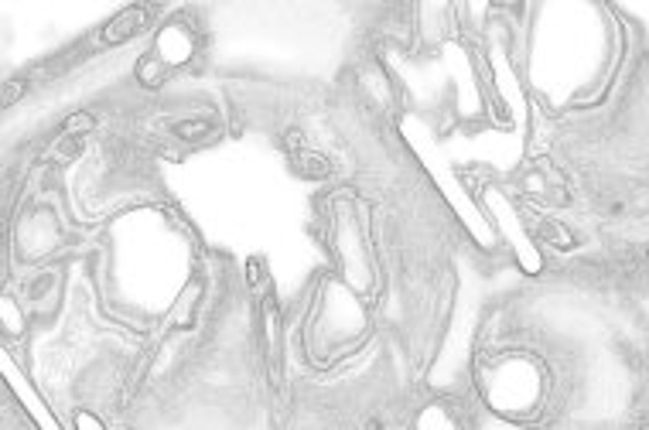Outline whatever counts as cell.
Instances as JSON below:
<instances>
[{"instance_id":"6da1fadb","label":"cell","mask_w":649,"mask_h":430,"mask_svg":"<svg viewBox=\"0 0 649 430\" xmlns=\"http://www.w3.org/2000/svg\"><path fill=\"white\" fill-rule=\"evenodd\" d=\"M192 35L185 31L182 24H168L161 35H158V48H154V55L168 65V68H175V65H182L188 55H192Z\"/></svg>"},{"instance_id":"7a4b0ae2","label":"cell","mask_w":649,"mask_h":430,"mask_svg":"<svg viewBox=\"0 0 649 430\" xmlns=\"http://www.w3.org/2000/svg\"><path fill=\"white\" fill-rule=\"evenodd\" d=\"M147 18H151V7H127V11H120L117 18L103 28L100 41L103 44H117V41L130 38V35H137L144 24H147Z\"/></svg>"},{"instance_id":"3957f363","label":"cell","mask_w":649,"mask_h":430,"mask_svg":"<svg viewBox=\"0 0 649 430\" xmlns=\"http://www.w3.org/2000/svg\"><path fill=\"white\" fill-rule=\"evenodd\" d=\"M7 379H11V386L18 389V396H21V400L28 403V410H31V417L38 420V427H41V430H59V424H55V417H52L48 410L41 407V403H38V396H35V393L28 389V383H24V379H18V376L11 372V362H7Z\"/></svg>"},{"instance_id":"277c9868","label":"cell","mask_w":649,"mask_h":430,"mask_svg":"<svg viewBox=\"0 0 649 430\" xmlns=\"http://www.w3.org/2000/svg\"><path fill=\"white\" fill-rule=\"evenodd\" d=\"M164 76H168V65H164L158 55H147V59L137 65V79H141L144 85H158Z\"/></svg>"},{"instance_id":"5b68a950","label":"cell","mask_w":649,"mask_h":430,"mask_svg":"<svg viewBox=\"0 0 649 430\" xmlns=\"http://www.w3.org/2000/svg\"><path fill=\"white\" fill-rule=\"evenodd\" d=\"M86 130H93V117L89 113H76L65 123V133H86Z\"/></svg>"},{"instance_id":"8992f818","label":"cell","mask_w":649,"mask_h":430,"mask_svg":"<svg viewBox=\"0 0 649 430\" xmlns=\"http://www.w3.org/2000/svg\"><path fill=\"white\" fill-rule=\"evenodd\" d=\"M178 133H182V137H188V141H195V137H202V133H209V123H202V120H195V123H182V126H178Z\"/></svg>"}]
</instances>
